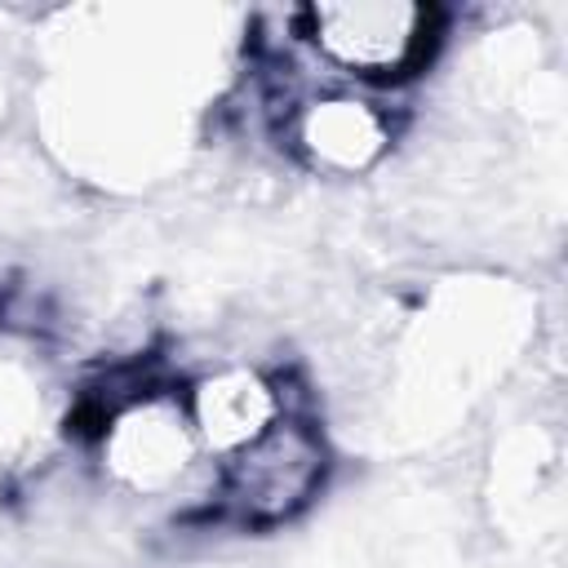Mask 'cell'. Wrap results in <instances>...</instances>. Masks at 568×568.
<instances>
[{
    "label": "cell",
    "mask_w": 568,
    "mask_h": 568,
    "mask_svg": "<svg viewBox=\"0 0 568 568\" xmlns=\"http://www.w3.org/2000/svg\"><path fill=\"white\" fill-rule=\"evenodd\" d=\"M435 13L408 0H328L302 13V36L359 80H399L426 62Z\"/></svg>",
    "instance_id": "1"
},
{
    "label": "cell",
    "mask_w": 568,
    "mask_h": 568,
    "mask_svg": "<svg viewBox=\"0 0 568 568\" xmlns=\"http://www.w3.org/2000/svg\"><path fill=\"white\" fill-rule=\"evenodd\" d=\"M324 475V448L311 426L280 417L262 439L226 457V501L253 519L271 524L297 510Z\"/></svg>",
    "instance_id": "2"
},
{
    "label": "cell",
    "mask_w": 568,
    "mask_h": 568,
    "mask_svg": "<svg viewBox=\"0 0 568 568\" xmlns=\"http://www.w3.org/2000/svg\"><path fill=\"white\" fill-rule=\"evenodd\" d=\"M280 417H284V399L271 377H262L253 368H226L195 386L186 422L204 448L235 457L240 448L262 439Z\"/></svg>",
    "instance_id": "3"
},
{
    "label": "cell",
    "mask_w": 568,
    "mask_h": 568,
    "mask_svg": "<svg viewBox=\"0 0 568 568\" xmlns=\"http://www.w3.org/2000/svg\"><path fill=\"white\" fill-rule=\"evenodd\" d=\"M191 426L182 417H164L151 408H133L111 430V457L115 470L133 484H164L186 466Z\"/></svg>",
    "instance_id": "4"
},
{
    "label": "cell",
    "mask_w": 568,
    "mask_h": 568,
    "mask_svg": "<svg viewBox=\"0 0 568 568\" xmlns=\"http://www.w3.org/2000/svg\"><path fill=\"white\" fill-rule=\"evenodd\" d=\"M302 142L315 160L333 169H359L382 151L386 129L364 102L333 98V102H315L302 115Z\"/></svg>",
    "instance_id": "5"
}]
</instances>
